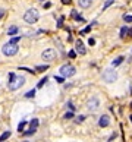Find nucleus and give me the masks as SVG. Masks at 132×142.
I'll use <instances>...</instances> for the list:
<instances>
[{"label": "nucleus", "mask_w": 132, "mask_h": 142, "mask_svg": "<svg viewBox=\"0 0 132 142\" xmlns=\"http://www.w3.org/2000/svg\"><path fill=\"white\" fill-rule=\"evenodd\" d=\"M47 69H49L47 64H44V66H37V72H44V70H47Z\"/></svg>", "instance_id": "nucleus-19"}, {"label": "nucleus", "mask_w": 132, "mask_h": 142, "mask_svg": "<svg viewBox=\"0 0 132 142\" xmlns=\"http://www.w3.org/2000/svg\"><path fill=\"white\" fill-rule=\"evenodd\" d=\"M34 95H35V89H31V91H28V92L25 94V97H27V98H33Z\"/></svg>", "instance_id": "nucleus-21"}, {"label": "nucleus", "mask_w": 132, "mask_h": 142, "mask_svg": "<svg viewBox=\"0 0 132 142\" xmlns=\"http://www.w3.org/2000/svg\"><path fill=\"white\" fill-rule=\"evenodd\" d=\"M69 57H70V59H75V57H76V51H75V50H70V51H69Z\"/></svg>", "instance_id": "nucleus-23"}, {"label": "nucleus", "mask_w": 132, "mask_h": 142, "mask_svg": "<svg viewBox=\"0 0 132 142\" xmlns=\"http://www.w3.org/2000/svg\"><path fill=\"white\" fill-rule=\"evenodd\" d=\"M50 6H51V4H50V3H49V1H47V3H46V4H44V7H46V9H49V7H50Z\"/></svg>", "instance_id": "nucleus-34"}, {"label": "nucleus", "mask_w": 132, "mask_h": 142, "mask_svg": "<svg viewBox=\"0 0 132 142\" xmlns=\"http://www.w3.org/2000/svg\"><path fill=\"white\" fill-rule=\"evenodd\" d=\"M75 51H76V53H79V54H85V53H87L85 46H84V43L81 41V40H78V41L75 43Z\"/></svg>", "instance_id": "nucleus-10"}, {"label": "nucleus", "mask_w": 132, "mask_h": 142, "mask_svg": "<svg viewBox=\"0 0 132 142\" xmlns=\"http://www.w3.org/2000/svg\"><path fill=\"white\" fill-rule=\"evenodd\" d=\"M123 19H125V22H132V15H125Z\"/></svg>", "instance_id": "nucleus-25"}, {"label": "nucleus", "mask_w": 132, "mask_h": 142, "mask_svg": "<svg viewBox=\"0 0 132 142\" xmlns=\"http://www.w3.org/2000/svg\"><path fill=\"white\" fill-rule=\"evenodd\" d=\"M67 107H69V109H70V111H73V110H75V107H73V104H72V103H70V101H69V103H67Z\"/></svg>", "instance_id": "nucleus-29"}, {"label": "nucleus", "mask_w": 132, "mask_h": 142, "mask_svg": "<svg viewBox=\"0 0 132 142\" xmlns=\"http://www.w3.org/2000/svg\"><path fill=\"white\" fill-rule=\"evenodd\" d=\"M88 44H90V46H94V44H96V40H94V38H90V40H88Z\"/></svg>", "instance_id": "nucleus-28"}, {"label": "nucleus", "mask_w": 132, "mask_h": 142, "mask_svg": "<svg viewBox=\"0 0 132 142\" xmlns=\"http://www.w3.org/2000/svg\"><path fill=\"white\" fill-rule=\"evenodd\" d=\"M113 3H115V0H107V1L104 3V6H103V10H106V9H107L109 6H112Z\"/></svg>", "instance_id": "nucleus-18"}, {"label": "nucleus", "mask_w": 132, "mask_h": 142, "mask_svg": "<svg viewBox=\"0 0 132 142\" xmlns=\"http://www.w3.org/2000/svg\"><path fill=\"white\" fill-rule=\"evenodd\" d=\"M1 51H3V54H4V56H7V57H12V56H15L18 51H19V48H18L16 44L7 43V44H4V46L1 47Z\"/></svg>", "instance_id": "nucleus-3"}, {"label": "nucleus", "mask_w": 132, "mask_h": 142, "mask_svg": "<svg viewBox=\"0 0 132 142\" xmlns=\"http://www.w3.org/2000/svg\"><path fill=\"white\" fill-rule=\"evenodd\" d=\"M56 50H53V48H47V50H44L43 53H41V59L44 60V62H53L54 59H56Z\"/></svg>", "instance_id": "nucleus-6"}, {"label": "nucleus", "mask_w": 132, "mask_h": 142, "mask_svg": "<svg viewBox=\"0 0 132 142\" xmlns=\"http://www.w3.org/2000/svg\"><path fill=\"white\" fill-rule=\"evenodd\" d=\"M99 106H100V101H99V98H97V97L90 98V100H88V103H87V109H88V110H91V111L97 110V109H99Z\"/></svg>", "instance_id": "nucleus-8"}, {"label": "nucleus", "mask_w": 132, "mask_h": 142, "mask_svg": "<svg viewBox=\"0 0 132 142\" xmlns=\"http://www.w3.org/2000/svg\"><path fill=\"white\" fill-rule=\"evenodd\" d=\"M62 25H63V18H60V19H59V22H57V27H59V28H60Z\"/></svg>", "instance_id": "nucleus-30"}, {"label": "nucleus", "mask_w": 132, "mask_h": 142, "mask_svg": "<svg viewBox=\"0 0 132 142\" xmlns=\"http://www.w3.org/2000/svg\"><path fill=\"white\" fill-rule=\"evenodd\" d=\"M25 126H27V122H21L19 123V126H18V132H24V129H25Z\"/></svg>", "instance_id": "nucleus-16"}, {"label": "nucleus", "mask_w": 132, "mask_h": 142, "mask_svg": "<svg viewBox=\"0 0 132 142\" xmlns=\"http://www.w3.org/2000/svg\"><path fill=\"white\" fill-rule=\"evenodd\" d=\"M131 109H132V103H131Z\"/></svg>", "instance_id": "nucleus-36"}, {"label": "nucleus", "mask_w": 132, "mask_h": 142, "mask_svg": "<svg viewBox=\"0 0 132 142\" xmlns=\"http://www.w3.org/2000/svg\"><path fill=\"white\" fill-rule=\"evenodd\" d=\"M56 81H57L59 84H62V82L65 81V78H63V76H56Z\"/></svg>", "instance_id": "nucleus-27"}, {"label": "nucleus", "mask_w": 132, "mask_h": 142, "mask_svg": "<svg viewBox=\"0 0 132 142\" xmlns=\"http://www.w3.org/2000/svg\"><path fill=\"white\" fill-rule=\"evenodd\" d=\"M72 18H73L76 22H84V18L81 15H78V12H76V10H72Z\"/></svg>", "instance_id": "nucleus-12"}, {"label": "nucleus", "mask_w": 132, "mask_h": 142, "mask_svg": "<svg viewBox=\"0 0 132 142\" xmlns=\"http://www.w3.org/2000/svg\"><path fill=\"white\" fill-rule=\"evenodd\" d=\"M84 119H85V116H79V117H76V122L79 123V122H82Z\"/></svg>", "instance_id": "nucleus-31"}, {"label": "nucleus", "mask_w": 132, "mask_h": 142, "mask_svg": "<svg viewBox=\"0 0 132 142\" xmlns=\"http://www.w3.org/2000/svg\"><path fill=\"white\" fill-rule=\"evenodd\" d=\"M37 127H38V119H33V120H31V123H30V129H28V130H25V132H22V135H25V136L34 135V133H35V130H37Z\"/></svg>", "instance_id": "nucleus-7"}, {"label": "nucleus", "mask_w": 132, "mask_h": 142, "mask_svg": "<svg viewBox=\"0 0 132 142\" xmlns=\"http://www.w3.org/2000/svg\"><path fill=\"white\" fill-rule=\"evenodd\" d=\"M75 72H76V69H75L72 64H63V66L60 67V75H62L63 78H70V76H73Z\"/></svg>", "instance_id": "nucleus-5"}, {"label": "nucleus", "mask_w": 132, "mask_h": 142, "mask_svg": "<svg viewBox=\"0 0 132 142\" xmlns=\"http://www.w3.org/2000/svg\"><path fill=\"white\" fill-rule=\"evenodd\" d=\"M21 41V37H15V38H12L9 43H12V44H16V43H19Z\"/></svg>", "instance_id": "nucleus-22"}, {"label": "nucleus", "mask_w": 132, "mask_h": 142, "mask_svg": "<svg viewBox=\"0 0 132 142\" xmlns=\"http://www.w3.org/2000/svg\"><path fill=\"white\" fill-rule=\"evenodd\" d=\"M90 31H91V25H88L85 29H82V31H81V34H87V32H90Z\"/></svg>", "instance_id": "nucleus-26"}, {"label": "nucleus", "mask_w": 132, "mask_h": 142, "mask_svg": "<svg viewBox=\"0 0 132 142\" xmlns=\"http://www.w3.org/2000/svg\"><path fill=\"white\" fill-rule=\"evenodd\" d=\"M73 117V111H67L65 114V119H72Z\"/></svg>", "instance_id": "nucleus-24"}, {"label": "nucleus", "mask_w": 132, "mask_h": 142, "mask_svg": "<svg viewBox=\"0 0 132 142\" xmlns=\"http://www.w3.org/2000/svg\"><path fill=\"white\" fill-rule=\"evenodd\" d=\"M18 27H15V25H12V27H9V29H7V35H16L18 34Z\"/></svg>", "instance_id": "nucleus-14"}, {"label": "nucleus", "mask_w": 132, "mask_h": 142, "mask_svg": "<svg viewBox=\"0 0 132 142\" xmlns=\"http://www.w3.org/2000/svg\"><path fill=\"white\" fill-rule=\"evenodd\" d=\"M62 3H63V4H69V3H70V0H62Z\"/></svg>", "instance_id": "nucleus-33"}, {"label": "nucleus", "mask_w": 132, "mask_h": 142, "mask_svg": "<svg viewBox=\"0 0 132 142\" xmlns=\"http://www.w3.org/2000/svg\"><path fill=\"white\" fill-rule=\"evenodd\" d=\"M25 84V78L21 75V76H18V75H15V73H9V82H7V86H9V89L10 91H16V89H19L22 85Z\"/></svg>", "instance_id": "nucleus-1"}, {"label": "nucleus", "mask_w": 132, "mask_h": 142, "mask_svg": "<svg viewBox=\"0 0 132 142\" xmlns=\"http://www.w3.org/2000/svg\"><path fill=\"white\" fill-rule=\"evenodd\" d=\"M128 32H129V28H126V27H123V28L120 29V37L123 38L125 35H128Z\"/></svg>", "instance_id": "nucleus-17"}, {"label": "nucleus", "mask_w": 132, "mask_h": 142, "mask_svg": "<svg viewBox=\"0 0 132 142\" xmlns=\"http://www.w3.org/2000/svg\"><path fill=\"white\" fill-rule=\"evenodd\" d=\"M0 18H1V13H0Z\"/></svg>", "instance_id": "nucleus-37"}, {"label": "nucleus", "mask_w": 132, "mask_h": 142, "mask_svg": "<svg viewBox=\"0 0 132 142\" xmlns=\"http://www.w3.org/2000/svg\"><path fill=\"white\" fill-rule=\"evenodd\" d=\"M116 79H117V73H116L115 69L109 67V69H106V70L103 72V81H104V82L112 84V82H115Z\"/></svg>", "instance_id": "nucleus-4"}, {"label": "nucleus", "mask_w": 132, "mask_h": 142, "mask_svg": "<svg viewBox=\"0 0 132 142\" xmlns=\"http://www.w3.org/2000/svg\"><path fill=\"white\" fill-rule=\"evenodd\" d=\"M24 142H28V141H24Z\"/></svg>", "instance_id": "nucleus-38"}, {"label": "nucleus", "mask_w": 132, "mask_h": 142, "mask_svg": "<svg viewBox=\"0 0 132 142\" xmlns=\"http://www.w3.org/2000/svg\"><path fill=\"white\" fill-rule=\"evenodd\" d=\"M129 119H131V122H132V116H131V117H129Z\"/></svg>", "instance_id": "nucleus-35"}, {"label": "nucleus", "mask_w": 132, "mask_h": 142, "mask_svg": "<svg viewBox=\"0 0 132 142\" xmlns=\"http://www.w3.org/2000/svg\"><path fill=\"white\" fill-rule=\"evenodd\" d=\"M10 138V132L9 130H6V132H3L1 135H0V142H4V141H7Z\"/></svg>", "instance_id": "nucleus-13"}, {"label": "nucleus", "mask_w": 132, "mask_h": 142, "mask_svg": "<svg viewBox=\"0 0 132 142\" xmlns=\"http://www.w3.org/2000/svg\"><path fill=\"white\" fill-rule=\"evenodd\" d=\"M38 18H40V13H38L37 9H28L24 15V21L27 24H35L38 21Z\"/></svg>", "instance_id": "nucleus-2"}, {"label": "nucleus", "mask_w": 132, "mask_h": 142, "mask_svg": "<svg viewBox=\"0 0 132 142\" xmlns=\"http://www.w3.org/2000/svg\"><path fill=\"white\" fill-rule=\"evenodd\" d=\"M47 76H44V78L41 79V81H40V82H38V85H37V86H38V88H41V86H43V85H44V84H46V82H47Z\"/></svg>", "instance_id": "nucleus-20"}, {"label": "nucleus", "mask_w": 132, "mask_h": 142, "mask_svg": "<svg viewBox=\"0 0 132 142\" xmlns=\"http://www.w3.org/2000/svg\"><path fill=\"white\" fill-rule=\"evenodd\" d=\"M78 4H79V7H82V9H88V7L93 4V0H78Z\"/></svg>", "instance_id": "nucleus-11"}, {"label": "nucleus", "mask_w": 132, "mask_h": 142, "mask_svg": "<svg viewBox=\"0 0 132 142\" xmlns=\"http://www.w3.org/2000/svg\"><path fill=\"white\" fill-rule=\"evenodd\" d=\"M43 1H44V0H43Z\"/></svg>", "instance_id": "nucleus-39"}, {"label": "nucleus", "mask_w": 132, "mask_h": 142, "mask_svg": "<svg viewBox=\"0 0 132 142\" xmlns=\"http://www.w3.org/2000/svg\"><path fill=\"white\" fill-rule=\"evenodd\" d=\"M122 62H123V56H119V57H116L115 60H113V62H112V64H113V66H119V64L122 63Z\"/></svg>", "instance_id": "nucleus-15"}, {"label": "nucleus", "mask_w": 132, "mask_h": 142, "mask_svg": "<svg viewBox=\"0 0 132 142\" xmlns=\"http://www.w3.org/2000/svg\"><path fill=\"white\" fill-rule=\"evenodd\" d=\"M110 125V117L107 116V114H103L101 117L99 119V126H101V127H107Z\"/></svg>", "instance_id": "nucleus-9"}, {"label": "nucleus", "mask_w": 132, "mask_h": 142, "mask_svg": "<svg viewBox=\"0 0 132 142\" xmlns=\"http://www.w3.org/2000/svg\"><path fill=\"white\" fill-rule=\"evenodd\" d=\"M115 138H116V133H115V135H112V138H110L107 142H113V139H115Z\"/></svg>", "instance_id": "nucleus-32"}]
</instances>
